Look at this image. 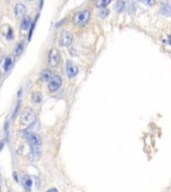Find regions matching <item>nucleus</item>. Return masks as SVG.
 Wrapping results in <instances>:
<instances>
[{
  "label": "nucleus",
  "mask_w": 171,
  "mask_h": 192,
  "mask_svg": "<svg viewBox=\"0 0 171 192\" xmlns=\"http://www.w3.org/2000/svg\"><path fill=\"white\" fill-rule=\"evenodd\" d=\"M90 17H91V12H90V10H88V9L81 10V11L77 12V13L74 15L73 23L76 25V26L83 27L89 22Z\"/></svg>",
  "instance_id": "obj_1"
},
{
  "label": "nucleus",
  "mask_w": 171,
  "mask_h": 192,
  "mask_svg": "<svg viewBox=\"0 0 171 192\" xmlns=\"http://www.w3.org/2000/svg\"><path fill=\"white\" fill-rule=\"evenodd\" d=\"M20 119H21V123L24 125H31L36 121V115L35 112L32 108H26L22 111L21 116H20Z\"/></svg>",
  "instance_id": "obj_2"
},
{
  "label": "nucleus",
  "mask_w": 171,
  "mask_h": 192,
  "mask_svg": "<svg viewBox=\"0 0 171 192\" xmlns=\"http://www.w3.org/2000/svg\"><path fill=\"white\" fill-rule=\"evenodd\" d=\"M60 52L56 48H52L48 55V65L50 67H56L60 63Z\"/></svg>",
  "instance_id": "obj_3"
},
{
  "label": "nucleus",
  "mask_w": 171,
  "mask_h": 192,
  "mask_svg": "<svg viewBox=\"0 0 171 192\" xmlns=\"http://www.w3.org/2000/svg\"><path fill=\"white\" fill-rule=\"evenodd\" d=\"M73 42V35L70 31H62L61 34H60V37H59V45L60 46H69V45L72 44Z\"/></svg>",
  "instance_id": "obj_4"
},
{
  "label": "nucleus",
  "mask_w": 171,
  "mask_h": 192,
  "mask_svg": "<svg viewBox=\"0 0 171 192\" xmlns=\"http://www.w3.org/2000/svg\"><path fill=\"white\" fill-rule=\"evenodd\" d=\"M62 84V78L60 75L55 74L48 81V89L50 92H55L59 89Z\"/></svg>",
  "instance_id": "obj_5"
},
{
  "label": "nucleus",
  "mask_w": 171,
  "mask_h": 192,
  "mask_svg": "<svg viewBox=\"0 0 171 192\" xmlns=\"http://www.w3.org/2000/svg\"><path fill=\"white\" fill-rule=\"evenodd\" d=\"M26 138L31 146H35V147H39V146H41L42 139L38 134H36V133L29 132L28 134L26 135Z\"/></svg>",
  "instance_id": "obj_6"
},
{
  "label": "nucleus",
  "mask_w": 171,
  "mask_h": 192,
  "mask_svg": "<svg viewBox=\"0 0 171 192\" xmlns=\"http://www.w3.org/2000/svg\"><path fill=\"white\" fill-rule=\"evenodd\" d=\"M66 73L69 78L75 77L77 75V73H78V67L71 60H67L66 62Z\"/></svg>",
  "instance_id": "obj_7"
},
{
  "label": "nucleus",
  "mask_w": 171,
  "mask_h": 192,
  "mask_svg": "<svg viewBox=\"0 0 171 192\" xmlns=\"http://www.w3.org/2000/svg\"><path fill=\"white\" fill-rule=\"evenodd\" d=\"M14 13L17 17H23L26 13V7L22 3H17L14 7Z\"/></svg>",
  "instance_id": "obj_8"
},
{
  "label": "nucleus",
  "mask_w": 171,
  "mask_h": 192,
  "mask_svg": "<svg viewBox=\"0 0 171 192\" xmlns=\"http://www.w3.org/2000/svg\"><path fill=\"white\" fill-rule=\"evenodd\" d=\"M30 25H31V18H30L29 16H27V15H25V16L22 17L21 23H20V27H21V29L24 30V31H26V30L29 29Z\"/></svg>",
  "instance_id": "obj_9"
},
{
  "label": "nucleus",
  "mask_w": 171,
  "mask_h": 192,
  "mask_svg": "<svg viewBox=\"0 0 171 192\" xmlns=\"http://www.w3.org/2000/svg\"><path fill=\"white\" fill-rule=\"evenodd\" d=\"M160 12L167 17L171 16V5L169 3H167V2L162 3L161 7H160Z\"/></svg>",
  "instance_id": "obj_10"
},
{
  "label": "nucleus",
  "mask_w": 171,
  "mask_h": 192,
  "mask_svg": "<svg viewBox=\"0 0 171 192\" xmlns=\"http://www.w3.org/2000/svg\"><path fill=\"white\" fill-rule=\"evenodd\" d=\"M24 50V44L22 41H19L17 42L16 45H15V48H14V51H13V55L15 57L17 56H20V55L22 54V52H23Z\"/></svg>",
  "instance_id": "obj_11"
},
{
  "label": "nucleus",
  "mask_w": 171,
  "mask_h": 192,
  "mask_svg": "<svg viewBox=\"0 0 171 192\" xmlns=\"http://www.w3.org/2000/svg\"><path fill=\"white\" fill-rule=\"evenodd\" d=\"M52 76H53V75H52L51 70L50 69H45L41 72V74H40V78H41V80L44 82H48L49 80L51 79Z\"/></svg>",
  "instance_id": "obj_12"
},
{
  "label": "nucleus",
  "mask_w": 171,
  "mask_h": 192,
  "mask_svg": "<svg viewBox=\"0 0 171 192\" xmlns=\"http://www.w3.org/2000/svg\"><path fill=\"white\" fill-rule=\"evenodd\" d=\"M22 184H23V186L27 189V190H29V189L31 188L32 184H33V182H32V178L30 177L29 175H24L23 177H22Z\"/></svg>",
  "instance_id": "obj_13"
},
{
  "label": "nucleus",
  "mask_w": 171,
  "mask_h": 192,
  "mask_svg": "<svg viewBox=\"0 0 171 192\" xmlns=\"http://www.w3.org/2000/svg\"><path fill=\"white\" fill-rule=\"evenodd\" d=\"M31 99L35 103V104H38V103H40L42 101V94H41V92H39V91L32 92Z\"/></svg>",
  "instance_id": "obj_14"
},
{
  "label": "nucleus",
  "mask_w": 171,
  "mask_h": 192,
  "mask_svg": "<svg viewBox=\"0 0 171 192\" xmlns=\"http://www.w3.org/2000/svg\"><path fill=\"white\" fill-rule=\"evenodd\" d=\"M31 155H32V158L34 159V161H36L40 157V155H41V153L39 151V147L31 146Z\"/></svg>",
  "instance_id": "obj_15"
},
{
  "label": "nucleus",
  "mask_w": 171,
  "mask_h": 192,
  "mask_svg": "<svg viewBox=\"0 0 171 192\" xmlns=\"http://www.w3.org/2000/svg\"><path fill=\"white\" fill-rule=\"evenodd\" d=\"M125 8V3L124 1H122V0H118L116 2V5H115V10H116L117 12H122L123 10Z\"/></svg>",
  "instance_id": "obj_16"
},
{
  "label": "nucleus",
  "mask_w": 171,
  "mask_h": 192,
  "mask_svg": "<svg viewBox=\"0 0 171 192\" xmlns=\"http://www.w3.org/2000/svg\"><path fill=\"white\" fill-rule=\"evenodd\" d=\"M12 65V59L11 57H6L4 60V64H3V67H4V70L5 71H8L10 69V67H11Z\"/></svg>",
  "instance_id": "obj_17"
},
{
  "label": "nucleus",
  "mask_w": 171,
  "mask_h": 192,
  "mask_svg": "<svg viewBox=\"0 0 171 192\" xmlns=\"http://www.w3.org/2000/svg\"><path fill=\"white\" fill-rule=\"evenodd\" d=\"M110 2H111V0H99V1L96 3V6L98 7V8L102 9V8H105Z\"/></svg>",
  "instance_id": "obj_18"
},
{
  "label": "nucleus",
  "mask_w": 171,
  "mask_h": 192,
  "mask_svg": "<svg viewBox=\"0 0 171 192\" xmlns=\"http://www.w3.org/2000/svg\"><path fill=\"white\" fill-rule=\"evenodd\" d=\"M108 14H109V10L106 8H102L99 11V16L101 17V18H105L106 16H108Z\"/></svg>",
  "instance_id": "obj_19"
},
{
  "label": "nucleus",
  "mask_w": 171,
  "mask_h": 192,
  "mask_svg": "<svg viewBox=\"0 0 171 192\" xmlns=\"http://www.w3.org/2000/svg\"><path fill=\"white\" fill-rule=\"evenodd\" d=\"M143 2L146 5H148V6H152V5L154 4L155 0H143Z\"/></svg>",
  "instance_id": "obj_20"
},
{
  "label": "nucleus",
  "mask_w": 171,
  "mask_h": 192,
  "mask_svg": "<svg viewBox=\"0 0 171 192\" xmlns=\"http://www.w3.org/2000/svg\"><path fill=\"white\" fill-rule=\"evenodd\" d=\"M19 107H20V101H18V102H17V106H16V107H15V110H14V113H13V117H15V115L17 114V112H18Z\"/></svg>",
  "instance_id": "obj_21"
},
{
  "label": "nucleus",
  "mask_w": 171,
  "mask_h": 192,
  "mask_svg": "<svg viewBox=\"0 0 171 192\" xmlns=\"http://www.w3.org/2000/svg\"><path fill=\"white\" fill-rule=\"evenodd\" d=\"M12 37H13V33H12V29L9 28V32L8 34H7V39H12Z\"/></svg>",
  "instance_id": "obj_22"
},
{
  "label": "nucleus",
  "mask_w": 171,
  "mask_h": 192,
  "mask_svg": "<svg viewBox=\"0 0 171 192\" xmlns=\"http://www.w3.org/2000/svg\"><path fill=\"white\" fill-rule=\"evenodd\" d=\"M45 192H58V190H57L56 188H50V189H48V190H46Z\"/></svg>",
  "instance_id": "obj_23"
},
{
  "label": "nucleus",
  "mask_w": 171,
  "mask_h": 192,
  "mask_svg": "<svg viewBox=\"0 0 171 192\" xmlns=\"http://www.w3.org/2000/svg\"><path fill=\"white\" fill-rule=\"evenodd\" d=\"M3 146H4V141H1V142H0V151L2 150V148H3Z\"/></svg>",
  "instance_id": "obj_24"
},
{
  "label": "nucleus",
  "mask_w": 171,
  "mask_h": 192,
  "mask_svg": "<svg viewBox=\"0 0 171 192\" xmlns=\"http://www.w3.org/2000/svg\"><path fill=\"white\" fill-rule=\"evenodd\" d=\"M13 176H14V180H16V181H18V177H17V173H13Z\"/></svg>",
  "instance_id": "obj_25"
},
{
  "label": "nucleus",
  "mask_w": 171,
  "mask_h": 192,
  "mask_svg": "<svg viewBox=\"0 0 171 192\" xmlns=\"http://www.w3.org/2000/svg\"><path fill=\"white\" fill-rule=\"evenodd\" d=\"M168 40H169V43L171 44V35H170V36H169V38H168Z\"/></svg>",
  "instance_id": "obj_26"
},
{
  "label": "nucleus",
  "mask_w": 171,
  "mask_h": 192,
  "mask_svg": "<svg viewBox=\"0 0 171 192\" xmlns=\"http://www.w3.org/2000/svg\"><path fill=\"white\" fill-rule=\"evenodd\" d=\"M0 177H1V172H0Z\"/></svg>",
  "instance_id": "obj_27"
},
{
  "label": "nucleus",
  "mask_w": 171,
  "mask_h": 192,
  "mask_svg": "<svg viewBox=\"0 0 171 192\" xmlns=\"http://www.w3.org/2000/svg\"><path fill=\"white\" fill-rule=\"evenodd\" d=\"M29 1H33V0H29Z\"/></svg>",
  "instance_id": "obj_28"
},
{
  "label": "nucleus",
  "mask_w": 171,
  "mask_h": 192,
  "mask_svg": "<svg viewBox=\"0 0 171 192\" xmlns=\"http://www.w3.org/2000/svg\"><path fill=\"white\" fill-rule=\"evenodd\" d=\"M0 192H1V188H0Z\"/></svg>",
  "instance_id": "obj_29"
}]
</instances>
